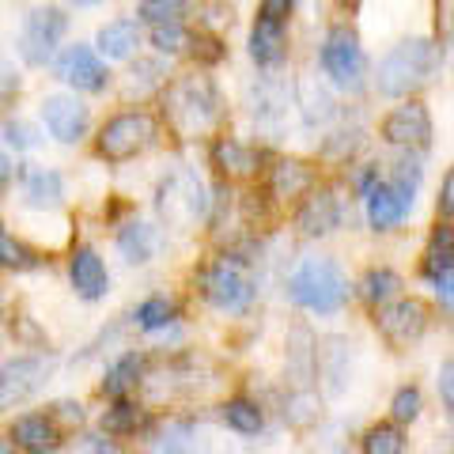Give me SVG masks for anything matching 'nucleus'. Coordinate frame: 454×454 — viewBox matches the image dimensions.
I'll return each mask as SVG.
<instances>
[{
  "label": "nucleus",
  "mask_w": 454,
  "mask_h": 454,
  "mask_svg": "<svg viewBox=\"0 0 454 454\" xmlns=\"http://www.w3.org/2000/svg\"><path fill=\"white\" fill-rule=\"evenodd\" d=\"M163 118L178 137H205L220 125V95L208 76H178L163 95Z\"/></svg>",
  "instance_id": "1"
},
{
  "label": "nucleus",
  "mask_w": 454,
  "mask_h": 454,
  "mask_svg": "<svg viewBox=\"0 0 454 454\" xmlns=\"http://www.w3.org/2000/svg\"><path fill=\"white\" fill-rule=\"evenodd\" d=\"M439 73V46L432 38H405L394 46L379 65V91L382 95H413L428 88Z\"/></svg>",
  "instance_id": "2"
},
{
  "label": "nucleus",
  "mask_w": 454,
  "mask_h": 454,
  "mask_svg": "<svg viewBox=\"0 0 454 454\" xmlns=\"http://www.w3.org/2000/svg\"><path fill=\"white\" fill-rule=\"evenodd\" d=\"M288 295L307 310L318 315H333V310L348 300V284L340 277V269L330 258H310L292 273Z\"/></svg>",
  "instance_id": "3"
},
{
  "label": "nucleus",
  "mask_w": 454,
  "mask_h": 454,
  "mask_svg": "<svg viewBox=\"0 0 454 454\" xmlns=\"http://www.w3.org/2000/svg\"><path fill=\"white\" fill-rule=\"evenodd\" d=\"M322 68L340 91H360L364 88L367 61H364L356 31H348V27H333V31L325 35V42H322Z\"/></svg>",
  "instance_id": "4"
},
{
  "label": "nucleus",
  "mask_w": 454,
  "mask_h": 454,
  "mask_svg": "<svg viewBox=\"0 0 454 454\" xmlns=\"http://www.w3.org/2000/svg\"><path fill=\"white\" fill-rule=\"evenodd\" d=\"M152 140H155V121L148 114H118L98 133V155L110 163H125L145 152Z\"/></svg>",
  "instance_id": "5"
},
{
  "label": "nucleus",
  "mask_w": 454,
  "mask_h": 454,
  "mask_svg": "<svg viewBox=\"0 0 454 454\" xmlns=\"http://www.w3.org/2000/svg\"><path fill=\"white\" fill-rule=\"evenodd\" d=\"M379 333L387 337V345L394 348H409L413 340H420V333L428 330V307L420 300H394L387 307H379Z\"/></svg>",
  "instance_id": "6"
},
{
  "label": "nucleus",
  "mask_w": 454,
  "mask_h": 454,
  "mask_svg": "<svg viewBox=\"0 0 454 454\" xmlns=\"http://www.w3.org/2000/svg\"><path fill=\"white\" fill-rule=\"evenodd\" d=\"M205 295H208L212 307L227 310V315H239V310L250 307L254 288H250V280H247L243 269L223 258V262H216V265H212L208 273H205Z\"/></svg>",
  "instance_id": "7"
},
{
  "label": "nucleus",
  "mask_w": 454,
  "mask_h": 454,
  "mask_svg": "<svg viewBox=\"0 0 454 454\" xmlns=\"http://www.w3.org/2000/svg\"><path fill=\"white\" fill-rule=\"evenodd\" d=\"M65 35V16L57 8H35L23 23V35H20V53L27 57L31 65H46L57 42Z\"/></svg>",
  "instance_id": "8"
},
{
  "label": "nucleus",
  "mask_w": 454,
  "mask_h": 454,
  "mask_svg": "<svg viewBox=\"0 0 454 454\" xmlns=\"http://www.w3.org/2000/svg\"><path fill=\"white\" fill-rule=\"evenodd\" d=\"M382 140L394 148H428L432 145V118L428 110L420 103H402L387 114V121H382Z\"/></svg>",
  "instance_id": "9"
},
{
  "label": "nucleus",
  "mask_w": 454,
  "mask_h": 454,
  "mask_svg": "<svg viewBox=\"0 0 454 454\" xmlns=\"http://www.w3.org/2000/svg\"><path fill=\"white\" fill-rule=\"evenodd\" d=\"M160 212L170 223H193L205 212L201 182H197L193 175H175L160 193Z\"/></svg>",
  "instance_id": "10"
},
{
  "label": "nucleus",
  "mask_w": 454,
  "mask_h": 454,
  "mask_svg": "<svg viewBox=\"0 0 454 454\" xmlns=\"http://www.w3.org/2000/svg\"><path fill=\"white\" fill-rule=\"evenodd\" d=\"M57 76L65 83H73L76 91H103L106 88V65L88 50V46H68L61 57H57Z\"/></svg>",
  "instance_id": "11"
},
{
  "label": "nucleus",
  "mask_w": 454,
  "mask_h": 454,
  "mask_svg": "<svg viewBox=\"0 0 454 454\" xmlns=\"http://www.w3.org/2000/svg\"><path fill=\"white\" fill-rule=\"evenodd\" d=\"M42 121H46V129L61 140V145H76V140L88 133V106L68 95H50L46 103H42Z\"/></svg>",
  "instance_id": "12"
},
{
  "label": "nucleus",
  "mask_w": 454,
  "mask_h": 454,
  "mask_svg": "<svg viewBox=\"0 0 454 454\" xmlns=\"http://www.w3.org/2000/svg\"><path fill=\"white\" fill-rule=\"evenodd\" d=\"M68 273H73V288L83 295V300H103L106 288H110L103 258H98L95 250H88V247H80L73 254V269H68Z\"/></svg>",
  "instance_id": "13"
},
{
  "label": "nucleus",
  "mask_w": 454,
  "mask_h": 454,
  "mask_svg": "<svg viewBox=\"0 0 454 454\" xmlns=\"http://www.w3.org/2000/svg\"><path fill=\"white\" fill-rule=\"evenodd\" d=\"M212 163H216V170L227 178H254L262 167V155L231 137H220L216 145H212Z\"/></svg>",
  "instance_id": "14"
},
{
  "label": "nucleus",
  "mask_w": 454,
  "mask_h": 454,
  "mask_svg": "<svg viewBox=\"0 0 454 454\" xmlns=\"http://www.w3.org/2000/svg\"><path fill=\"white\" fill-rule=\"evenodd\" d=\"M340 220V208H337V197L330 190H315V193H307V201L300 208V216H295V223H300V231L303 235H325V231H333Z\"/></svg>",
  "instance_id": "15"
},
{
  "label": "nucleus",
  "mask_w": 454,
  "mask_h": 454,
  "mask_svg": "<svg viewBox=\"0 0 454 454\" xmlns=\"http://www.w3.org/2000/svg\"><path fill=\"white\" fill-rule=\"evenodd\" d=\"M405 212H409V201L394 190V182H379L367 193V220H372L375 231H390L394 223H402Z\"/></svg>",
  "instance_id": "16"
},
{
  "label": "nucleus",
  "mask_w": 454,
  "mask_h": 454,
  "mask_svg": "<svg viewBox=\"0 0 454 454\" xmlns=\"http://www.w3.org/2000/svg\"><path fill=\"white\" fill-rule=\"evenodd\" d=\"M310 186H315V170L300 160H280L273 167V175H269V193L277 201H295V197L310 193Z\"/></svg>",
  "instance_id": "17"
},
{
  "label": "nucleus",
  "mask_w": 454,
  "mask_h": 454,
  "mask_svg": "<svg viewBox=\"0 0 454 454\" xmlns=\"http://www.w3.org/2000/svg\"><path fill=\"white\" fill-rule=\"evenodd\" d=\"M50 372L46 360H16V364H4V382H0V397L4 405L12 402H23L31 390H38L42 375Z\"/></svg>",
  "instance_id": "18"
},
{
  "label": "nucleus",
  "mask_w": 454,
  "mask_h": 454,
  "mask_svg": "<svg viewBox=\"0 0 454 454\" xmlns=\"http://www.w3.org/2000/svg\"><path fill=\"white\" fill-rule=\"evenodd\" d=\"M12 439L23 447V450H53L57 443H61V432H57V420L50 417H20L16 424H12Z\"/></svg>",
  "instance_id": "19"
},
{
  "label": "nucleus",
  "mask_w": 454,
  "mask_h": 454,
  "mask_svg": "<svg viewBox=\"0 0 454 454\" xmlns=\"http://www.w3.org/2000/svg\"><path fill=\"white\" fill-rule=\"evenodd\" d=\"M250 57L258 65H277L284 57V20L262 16L250 31Z\"/></svg>",
  "instance_id": "20"
},
{
  "label": "nucleus",
  "mask_w": 454,
  "mask_h": 454,
  "mask_svg": "<svg viewBox=\"0 0 454 454\" xmlns=\"http://www.w3.org/2000/svg\"><path fill=\"white\" fill-rule=\"evenodd\" d=\"M140 42V31L133 20H118V23H106L103 31H98V50H103L106 57H114V61H121V57H129L137 50Z\"/></svg>",
  "instance_id": "21"
},
{
  "label": "nucleus",
  "mask_w": 454,
  "mask_h": 454,
  "mask_svg": "<svg viewBox=\"0 0 454 454\" xmlns=\"http://www.w3.org/2000/svg\"><path fill=\"white\" fill-rule=\"evenodd\" d=\"M27 205L31 208L61 205V175H57V170H35V175L27 178Z\"/></svg>",
  "instance_id": "22"
},
{
  "label": "nucleus",
  "mask_w": 454,
  "mask_h": 454,
  "mask_svg": "<svg viewBox=\"0 0 454 454\" xmlns=\"http://www.w3.org/2000/svg\"><path fill=\"white\" fill-rule=\"evenodd\" d=\"M118 250H121L129 262H148L152 254H155V231H152L148 223H129V227H121Z\"/></svg>",
  "instance_id": "23"
},
{
  "label": "nucleus",
  "mask_w": 454,
  "mask_h": 454,
  "mask_svg": "<svg viewBox=\"0 0 454 454\" xmlns=\"http://www.w3.org/2000/svg\"><path fill=\"white\" fill-rule=\"evenodd\" d=\"M140 367H145V360L137 356V352H129V356H121L118 364L106 372V379H103V390L106 394H114V397H121L125 390H133L137 387V375H140Z\"/></svg>",
  "instance_id": "24"
},
{
  "label": "nucleus",
  "mask_w": 454,
  "mask_h": 454,
  "mask_svg": "<svg viewBox=\"0 0 454 454\" xmlns=\"http://www.w3.org/2000/svg\"><path fill=\"white\" fill-rule=\"evenodd\" d=\"M223 420H227V428H235L243 435H258L262 432V409L254 402H243V397H235V402L223 405Z\"/></svg>",
  "instance_id": "25"
},
{
  "label": "nucleus",
  "mask_w": 454,
  "mask_h": 454,
  "mask_svg": "<svg viewBox=\"0 0 454 454\" xmlns=\"http://www.w3.org/2000/svg\"><path fill=\"white\" fill-rule=\"evenodd\" d=\"M397 292H402V277L390 273V269H372V273L364 277V300L367 303H390Z\"/></svg>",
  "instance_id": "26"
},
{
  "label": "nucleus",
  "mask_w": 454,
  "mask_h": 454,
  "mask_svg": "<svg viewBox=\"0 0 454 454\" xmlns=\"http://www.w3.org/2000/svg\"><path fill=\"white\" fill-rule=\"evenodd\" d=\"M140 424H145V413H140L137 405H129V402H118L114 409H106V413H103V428L110 435H133Z\"/></svg>",
  "instance_id": "27"
},
{
  "label": "nucleus",
  "mask_w": 454,
  "mask_h": 454,
  "mask_svg": "<svg viewBox=\"0 0 454 454\" xmlns=\"http://www.w3.org/2000/svg\"><path fill=\"white\" fill-rule=\"evenodd\" d=\"M364 450L367 454H402L405 439H402V432H397L394 424H379V428H372L364 435Z\"/></svg>",
  "instance_id": "28"
},
{
  "label": "nucleus",
  "mask_w": 454,
  "mask_h": 454,
  "mask_svg": "<svg viewBox=\"0 0 454 454\" xmlns=\"http://www.w3.org/2000/svg\"><path fill=\"white\" fill-rule=\"evenodd\" d=\"M186 4L190 0H145L140 4V20L148 23H178L186 16Z\"/></svg>",
  "instance_id": "29"
},
{
  "label": "nucleus",
  "mask_w": 454,
  "mask_h": 454,
  "mask_svg": "<svg viewBox=\"0 0 454 454\" xmlns=\"http://www.w3.org/2000/svg\"><path fill=\"white\" fill-rule=\"evenodd\" d=\"M137 322H140V330H163L167 322H175V303L155 295V300H148L137 310Z\"/></svg>",
  "instance_id": "30"
},
{
  "label": "nucleus",
  "mask_w": 454,
  "mask_h": 454,
  "mask_svg": "<svg viewBox=\"0 0 454 454\" xmlns=\"http://www.w3.org/2000/svg\"><path fill=\"white\" fill-rule=\"evenodd\" d=\"M390 182H394V190L402 193L409 205H413V193H417V182H420V163H417V160H409V155H405V160H397Z\"/></svg>",
  "instance_id": "31"
},
{
  "label": "nucleus",
  "mask_w": 454,
  "mask_h": 454,
  "mask_svg": "<svg viewBox=\"0 0 454 454\" xmlns=\"http://www.w3.org/2000/svg\"><path fill=\"white\" fill-rule=\"evenodd\" d=\"M390 413H394L397 424L417 420V417H420V390H417V387L397 390V394H394V402H390Z\"/></svg>",
  "instance_id": "32"
},
{
  "label": "nucleus",
  "mask_w": 454,
  "mask_h": 454,
  "mask_svg": "<svg viewBox=\"0 0 454 454\" xmlns=\"http://www.w3.org/2000/svg\"><path fill=\"white\" fill-rule=\"evenodd\" d=\"M152 42H155V50H163V53H178L190 38L182 35V27H178V23H155Z\"/></svg>",
  "instance_id": "33"
},
{
  "label": "nucleus",
  "mask_w": 454,
  "mask_h": 454,
  "mask_svg": "<svg viewBox=\"0 0 454 454\" xmlns=\"http://www.w3.org/2000/svg\"><path fill=\"white\" fill-rule=\"evenodd\" d=\"M0 254H4V265H8V269H35V265H38V262H35V254L27 250L23 243H16L12 235L0 239Z\"/></svg>",
  "instance_id": "34"
},
{
  "label": "nucleus",
  "mask_w": 454,
  "mask_h": 454,
  "mask_svg": "<svg viewBox=\"0 0 454 454\" xmlns=\"http://www.w3.org/2000/svg\"><path fill=\"white\" fill-rule=\"evenodd\" d=\"M432 284H435V295L443 307H454V262H447L443 269L432 273Z\"/></svg>",
  "instance_id": "35"
},
{
  "label": "nucleus",
  "mask_w": 454,
  "mask_h": 454,
  "mask_svg": "<svg viewBox=\"0 0 454 454\" xmlns=\"http://www.w3.org/2000/svg\"><path fill=\"white\" fill-rule=\"evenodd\" d=\"M190 46H193V57L197 61H220L223 57V46H220V38H212V35H197V38H190Z\"/></svg>",
  "instance_id": "36"
},
{
  "label": "nucleus",
  "mask_w": 454,
  "mask_h": 454,
  "mask_svg": "<svg viewBox=\"0 0 454 454\" xmlns=\"http://www.w3.org/2000/svg\"><path fill=\"white\" fill-rule=\"evenodd\" d=\"M50 417H53L57 424H61V428H76V424L83 420V409H80L76 402H57Z\"/></svg>",
  "instance_id": "37"
},
{
  "label": "nucleus",
  "mask_w": 454,
  "mask_h": 454,
  "mask_svg": "<svg viewBox=\"0 0 454 454\" xmlns=\"http://www.w3.org/2000/svg\"><path fill=\"white\" fill-rule=\"evenodd\" d=\"M439 216L454 220V167L447 170V178H443V190H439Z\"/></svg>",
  "instance_id": "38"
},
{
  "label": "nucleus",
  "mask_w": 454,
  "mask_h": 454,
  "mask_svg": "<svg viewBox=\"0 0 454 454\" xmlns=\"http://www.w3.org/2000/svg\"><path fill=\"white\" fill-rule=\"evenodd\" d=\"M439 394H443V405L454 413V360H447L443 372H439Z\"/></svg>",
  "instance_id": "39"
},
{
  "label": "nucleus",
  "mask_w": 454,
  "mask_h": 454,
  "mask_svg": "<svg viewBox=\"0 0 454 454\" xmlns=\"http://www.w3.org/2000/svg\"><path fill=\"white\" fill-rule=\"evenodd\" d=\"M432 254H454V223H443L439 231L432 235Z\"/></svg>",
  "instance_id": "40"
},
{
  "label": "nucleus",
  "mask_w": 454,
  "mask_h": 454,
  "mask_svg": "<svg viewBox=\"0 0 454 454\" xmlns=\"http://www.w3.org/2000/svg\"><path fill=\"white\" fill-rule=\"evenodd\" d=\"M4 133H8V145H16V148H31V145H35V137H31V129H27V125L8 121Z\"/></svg>",
  "instance_id": "41"
},
{
  "label": "nucleus",
  "mask_w": 454,
  "mask_h": 454,
  "mask_svg": "<svg viewBox=\"0 0 454 454\" xmlns=\"http://www.w3.org/2000/svg\"><path fill=\"white\" fill-rule=\"evenodd\" d=\"M292 12V0H262V16L269 20H284Z\"/></svg>",
  "instance_id": "42"
},
{
  "label": "nucleus",
  "mask_w": 454,
  "mask_h": 454,
  "mask_svg": "<svg viewBox=\"0 0 454 454\" xmlns=\"http://www.w3.org/2000/svg\"><path fill=\"white\" fill-rule=\"evenodd\" d=\"M340 4H360V0H340Z\"/></svg>",
  "instance_id": "43"
}]
</instances>
